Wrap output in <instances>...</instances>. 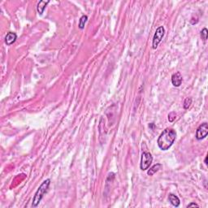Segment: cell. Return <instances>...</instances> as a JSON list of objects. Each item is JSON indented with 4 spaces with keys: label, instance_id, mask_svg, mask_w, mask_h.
<instances>
[{
    "label": "cell",
    "instance_id": "obj_1",
    "mask_svg": "<svg viewBox=\"0 0 208 208\" xmlns=\"http://www.w3.org/2000/svg\"><path fill=\"white\" fill-rule=\"evenodd\" d=\"M176 137V133L173 128H166L164 130L157 140L158 146L162 150H167L173 146Z\"/></svg>",
    "mask_w": 208,
    "mask_h": 208
},
{
    "label": "cell",
    "instance_id": "obj_8",
    "mask_svg": "<svg viewBox=\"0 0 208 208\" xmlns=\"http://www.w3.org/2000/svg\"><path fill=\"white\" fill-rule=\"evenodd\" d=\"M168 200H169V202H171V204L173 206H174V207H178L179 206H180V199H179V198L176 195H175V194H173V193H169V195H168Z\"/></svg>",
    "mask_w": 208,
    "mask_h": 208
},
{
    "label": "cell",
    "instance_id": "obj_15",
    "mask_svg": "<svg viewBox=\"0 0 208 208\" xmlns=\"http://www.w3.org/2000/svg\"><path fill=\"white\" fill-rule=\"evenodd\" d=\"M199 207V206L198 205L197 203H195V202H191V203H190V204H188L186 207L189 208V207Z\"/></svg>",
    "mask_w": 208,
    "mask_h": 208
},
{
    "label": "cell",
    "instance_id": "obj_10",
    "mask_svg": "<svg viewBox=\"0 0 208 208\" xmlns=\"http://www.w3.org/2000/svg\"><path fill=\"white\" fill-rule=\"evenodd\" d=\"M163 167V165L161 164H155V165H154L153 167H151L150 169L148 170V172H147V174H148L149 176H153L154 174H155V173H157V172H159V170L161 169Z\"/></svg>",
    "mask_w": 208,
    "mask_h": 208
},
{
    "label": "cell",
    "instance_id": "obj_17",
    "mask_svg": "<svg viewBox=\"0 0 208 208\" xmlns=\"http://www.w3.org/2000/svg\"><path fill=\"white\" fill-rule=\"evenodd\" d=\"M204 162H205V164H207V157H206V159H205V161H204Z\"/></svg>",
    "mask_w": 208,
    "mask_h": 208
},
{
    "label": "cell",
    "instance_id": "obj_9",
    "mask_svg": "<svg viewBox=\"0 0 208 208\" xmlns=\"http://www.w3.org/2000/svg\"><path fill=\"white\" fill-rule=\"evenodd\" d=\"M49 3V1H39V3H38V6H37V11L38 12L39 15H42L43 14V12H44L46 7Z\"/></svg>",
    "mask_w": 208,
    "mask_h": 208
},
{
    "label": "cell",
    "instance_id": "obj_16",
    "mask_svg": "<svg viewBox=\"0 0 208 208\" xmlns=\"http://www.w3.org/2000/svg\"><path fill=\"white\" fill-rule=\"evenodd\" d=\"M149 127H150V128H154V127H155V124H154V123H151V124H150V125H149Z\"/></svg>",
    "mask_w": 208,
    "mask_h": 208
},
{
    "label": "cell",
    "instance_id": "obj_14",
    "mask_svg": "<svg viewBox=\"0 0 208 208\" xmlns=\"http://www.w3.org/2000/svg\"><path fill=\"white\" fill-rule=\"evenodd\" d=\"M176 112H174V111L170 113L169 115H168V120H169V122L174 121L176 119Z\"/></svg>",
    "mask_w": 208,
    "mask_h": 208
},
{
    "label": "cell",
    "instance_id": "obj_13",
    "mask_svg": "<svg viewBox=\"0 0 208 208\" xmlns=\"http://www.w3.org/2000/svg\"><path fill=\"white\" fill-rule=\"evenodd\" d=\"M207 36H208L207 30L206 28H204V29L201 31V38H202V39L204 41V42L207 41Z\"/></svg>",
    "mask_w": 208,
    "mask_h": 208
},
{
    "label": "cell",
    "instance_id": "obj_4",
    "mask_svg": "<svg viewBox=\"0 0 208 208\" xmlns=\"http://www.w3.org/2000/svg\"><path fill=\"white\" fill-rule=\"evenodd\" d=\"M153 161V157L150 152H143L142 155V159H141V164H140V167L142 171H146L150 167Z\"/></svg>",
    "mask_w": 208,
    "mask_h": 208
},
{
    "label": "cell",
    "instance_id": "obj_7",
    "mask_svg": "<svg viewBox=\"0 0 208 208\" xmlns=\"http://www.w3.org/2000/svg\"><path fill=\"white\" fill-rule=\"evenodd\" d=\"M16 39H17L16 33H13V32H9L5 37V43L7 46H11L16 41Z\"/></svg>",
    "mask_w": 208,
    "mask_h": 208
},
{
    "label": "cell",
    "instance_id": "obj_2",
    "mask_svg": "<svg viewBox=\"0 0 208 208\" xmlns=\"http://www.w3.org/2000/svg\"><path fill=\"white\" fill-rule=\"evenodd\" d=\"M50 184H51V180L50 179H46L39 186L38 190L36 191L35 195H34L33 198V202H32V207H37L38 206L40 202L42 201V198L45 195V193L47 192L49 186H50Z\"/></svg>",
    "mask_w": 208,
    "mask_h": 208
},
{
    "label": "cell",
    "instance_id": "obj_5",
    "mask_svg": "<svg viewBox=\"0 0 208 208\" xmlns=\"http://www.w3.org/2000/svg\"><path fill=\"white\" fill-rule=\"evenodd\" d=\"M208 134V125L207 122L203 123L197 128L196 138L198 140H202L205 138Z\"/></svg>",
    "mask_w": 208,
    "mask_h": 208
},
{
    "label": "cell",
    "instance_id": "obj_3",
    "mask_svg": "<svg viewBox=\"0 0 208 208\" xmlns=\"http://www.w3.org/2000/svg\"><path fill=\"white\" fill-rule=\"evenodd\" d=\"M164 33H165V30H164V26H159L156 30L155 35L153 37V41H152V48L153 49H155V50L157 49L158 46L164 38Z\"/></svg>",
    "mask_w": 208,
    "mask_h": 208
},
{
    "label": "cell",
    "instance_id": "obj_11",
    "mask_svg": "<svg viewBox=\"0 0 208 208\" xmlns=\"http://www.w3.org/2000/svg\"><path fill=\"white\" fill-rule=\"evenodd\" d=\"M87 20H88V16L86 15H83L80 18V21H79V28L80 30H83L85 28V24L86 23Z\"/></svg>",
    "mask_w": 208,
    "mask_h": 208
},
{
    "label": "cell",
    "instance_id": "obj_6",
    "mask_svg": "<svg viewBox=\"0 0 208 208\" xmlns=\"http://www.w3.org/2000/svg\"><path fill=\"white\" fill-rule=\"evenodd\" d=\"M182 80H183V77L180 72H176L175 73H173L172 76V83L175 87L180 86L181 85Z\"/></svg>",
    "mask_w": 208,
    "mask_h": 208
},
{
    "label": "cell",
    "instance_id": "obj_12",
    "mask_svg": "<svg viewBox=\"0 0 208 208\" xmlns=\"http://www.w3.org/2000/svg\"><path fill=\"white\" fill-rule=\"evenodd\" d=\"M191 103H192V98H186L184 99V103H183V107H184V109H188L189 107H190Z\"/></svg>",
    "mask_w": 208,
    "mask_h": 208
}]
</instances>
